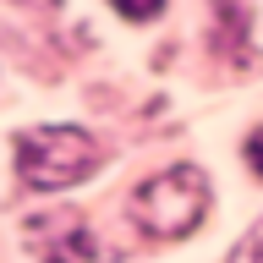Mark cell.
<instances>
[{"label": "cell", "instance_id": "6da1fadb", "mask_svg": "<svg viewBox=\"0 0 263 263\" xmlns=\"http://www.w3.org/2000/svg\"><path fill=\"white\" fill-rule=\"evenodd\" d=\"M209 214V181L197 164H176V170H164V176H148L137 192H132V219L143 236H186Z\"/></svg>", "mask_w": 263, "mask_h": 263}, {"label": "cell", "instance_id": "7a4b0ae2", "mask_svg": "<svg viewBox=\"0 0 263 263\" xmlns=\"http://www.w3.org/2000/svg\"><path fill=\"white\" fill-rule=\"evenodd\" d=\"M93 164H99V143H93V132H82V126L16 132V170H22L28 186L61 192V186H77Z\"/></svg>", "mask_w": 263, "mask_h": 263}, {"label": "cell", "instance_id": "3957f363", "mask_svg": "<svg viewBox=\"0 0 263 263\" xmlns=\"http://www.w3.org/2000/svg\"><path fill=\"white\" fill-rule=\"evenodd\" d=\"M28 247L39 252V263H93V230L82 225V214H39L28 225Z\"/></svg>", "mask_w": 263, "mask_h": 263}, {"label": "cell", "instance_id": "277c9868", "mask_svg": "<svg viewBox=\"0 0 263 263\" xmlns=\"http://www.w3.org/2000/svg\"><path fill=\"white\" fill-rule=\"evenodd\" d=\"M230 263H263V219L252 230H247L241 241H236V252H230Z\"/></svg>", "mask_w": 263, "mask_h": 263}, {"label": "cell", "instance_id": "5b68a950", "mask_svg": "<svg viewBox=\"0 0 263 263\" xmlns=\"http://www.w3.org/2000/svg\"><path fill=\"white\" fill-rule=\"evenodd\" d=\"M121 16H132V22H154V16H164V0H110Z\"/></svg>", "mask_w": 263, "mask_h": 263}, {"label": "cell", "instance_id": "8992f818", "mask_svg": "<svg viewBox=\"0 0 263 263\" xmlns=\"http://www.w3.org/2000/svg\"><path fill=\"white\" fill-rule=\"evenodd\" d=\"M247 159H252V164H258V170H263V132H258V137H252V143H247Z\"/></svg>", "mask_w": 263, "mask_h": 263}, {"label": "cell", "instance_id": "52a82bcc", "mask_svg": "<svg viewBox=\"0 0 263 263\" xmlns=\"http://www.w3.org/2000/svg\"><path fill=\"white\" fill-rule=\"evenodd\" d=\"M28 6H55V0H28Z\"/></svg>", "mask_w": 263, "mask_h": 263}]
</instances>
